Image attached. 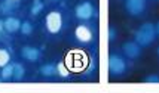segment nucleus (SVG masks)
I'll return each instance as SVG.
<instances>
[{"label": "nucleus", "instance_id": "f257e3e1", "mask_svg": "<svg viewBox=\"0 0 159 93\" xmlns=\"http://www.w3.org/2000/svg\"><path fill=\"white\" fill-rule=\"evenodd\" d=\"M156 39V31H155V25L152 22H144L143 25H140V28L135 31V43H139L141 47H146L149 44H152Z\"/></svg>", "mask_w": 159, "mask_h": 93}, {"label": "nucleus", "instance_id": "f03ea898", "mask_svg": "<svg viewBox=\"0 0 159 93\" xmlns=\"http://www.w3.org/2000/svg\"><path fill=\"white\" fill-rule=\"evenodd\" d=\"M45 25L51 34H57L61 31L62 28V15L60 11H52L46 15L45 18Z\"/></svg>", "mask_w": 159, "mask_h": 93}, {"label": "nucleus", "instance_id": "7ed1b4c3", "mask_svg": "<svg viewBox=\"0 0 159 93\" xmlns=\"http://www.w3.org/2000/svg\"><path fill=\"white\" fill-rule=\"evenodd\" d=\"M109 70H110V74L115 77L124 75L126 71V62H125L124 56H120L118 53H111L109 58Z\"/></svg>", "mask_w": 159, "mask_h": 93}, {"label": "nucleus", "instance_id": "20e7f679", "mask_svg": "<svg viewBox=\"0 0 159 93\" xmlns=\"http://www.w3.org/2000/svg\"><path fill=\"white\" fill-rule=\"evenodd\" d=\"M95 13V7L91 2H82L79 3L75 9V15H76L77 19H82V21H88L94 16Z\"/></svg>", "mask_w": 159, "mask_h": 93}, {"label": "nucleus", "instance_id": "39448f33", "mask_svg": "<svg viewBox=\"0 0 159 93\" xmlns=\"http://www.w3.org/2000/svg\"><path fill=\"white\" fill-rule=\"evenodd\" d=\"M147 0H126L125 2V9L131 16H140L144 12Z\"/></svg>", "mask_w": 159, "mask_h": 93}, {"label": "nucleus", "instance_id": "423d86ee", "mask_svg": "<svg viewBox=\"0 0 159 93\" xmlns=\"http://www.w3.org/2000/svg\"><path fill=\"white\" fill-rule=\"evenodd\" d=\"M75 37H76V40L79 43L86 44V43H91V41H92V31H91V28L88 25L80 24V25H77L76 30H75Z\"/></svg>", "mask_w": 159, "mask_h": 93}, {"label": "nucleus", "instance_id": "0eeeda50", "mask_svg": "<svg viewBox=\"0 0 159 93\" xmlns=\"http://www.w3.org/2000/svg\"><path fill=\"white\" fill-rule=\"evenodd\" d=\"M21 56L28 62H39L42 59V50L33 46H24L21 49Z\"/></svg>", "mask_w": 159, "mask_h": 93}, {"label": "nucleus", "instance_id": "6e6552de", "mask_svg": "<svg viewBox=\"0 0 159 93\" xmlns=\"http://www.w3.org/2000/svg\"><path fill=\"white\" fill-rule=\"evenodd\" d=\"M122 50H124L125 56L128 59H137L141 55V46L139 43H135V41H126V43H124Z\"/></svg>", "mask_w": 159, "mask_h": 93}, {"label": "nucleus", "instance_id": "1a4fd4ad", "mask_svg": "<svg viewBox=\"0 0 159 93\" xmlns=\"http://www.w3.org/2000/svg\"><path fill=\"white\" fill-rule=\"evenodd\" d=\"M3 28L7 33H15L21 28V21L18 18H14V16H7L6 19L3 21Z\"/></svg>", "mask_w": 159, "mask_h": 93}, {"label": "nucleus", "instance_id": "9d476101", "mask_svg": "<svg viewBox=\"0 0 159 93\" xmlns=\"http://www.w3.org/2000/svg\"><path fill=\"white\" fill-rule=\"evenodd\" d=\"M16 6H18L16 2H12V0H3V2L0 3V13H2V15H9V13H12V11H14Z\"/></svg>", "mask_w": 159, "mask_h": 93}, {"label": "nucleus", "instance_id": "9b49d317", "mask_svg": "<svg viewBox=\"0 0 159 93\" xmlns=\"http://www.w3.org/2000/svg\"><path fill=\"white\" fill-rule=\"evenodd\" d=\"M24 75H25V68L18 64V62H15L14 64V74H12V78L15 81H21V80L24 78Z\"/></svg>", "mask_w": 159, "mask_h": 93}, {"label": "nucleus", "instance_id": "f8f14e48", "mask_svg": "<svg viewBox=\"0 0 159 93\" xmlns=\"http://www.w3.org/2000/svg\"><path fill=\"white\" fill-rule=\"evenodd\" d=\"M12 74H14V64H6L5 66H2V73H0V75H2V80H9L12 78Z\"/></svg>", "mask_w": 159, "mask_h": 93}, {"label": "nucleus", "instance_id": "ddd939ff", "mask_svg": "<svg viewBox=\"0 0 159 93\" xmlns=\"http://www.w3.org/2000/svg\"><path fill=\"white\" fill-rule=\"evenodd\" d=\"M57 73V65L54 64H46L40 68V74L43 77H52L54 74Z\"/></svg>", "mask_w": 159, "mask_h": 93}, {"label": "nucleus", "instance_id": "4468645a", "mask_svg": "<svg viewBox=\"0 0 159 93\" xmlns=\"http://www.w3.org/2000/svg\"><path fill=\"white\" fill-rule=\"evenodd\" d=\"M43 9H45V3H43L42 0H34V2H33V6H31L30 13H31V16H37V15H39Z\"/></svg>", "mask_w": 159, "mask_h": 93}, {"label": "nucleus", "instance_id": "2eb2a0df", "mask_svg": "<svg viewBox=\"0 0 159 93\" xmlns=\"http://www.w3.org/2000/svg\"><path fill=\"white\" fill-rule=\"evenodd\" d=\"M57 74H60V77H62V78H67L70 75V68L66 66L62 62H60V64L57 65Z\"/></svg>", "mask_w": 159, "mask_h": 93}, {"label": "nucleus", "instance_id": "dca6fc26", "mask_svg": "<svg viewBox=\"0 0 159 93\" xmlns=\"http://www.w3.org/2000/svg\"><path fill=\"white\" fill-rule=\"evenodd\" d=\"M20 30L24 36H31V33H33V24L30 21H24V22H21Z\"/></svg>", "mask_w": 159, "mask_h": 93}, {"label": "nucleus", "instance_id": "f3484780", "mask_svg": "<svg viewBox=\"0 0 159 93\" xmlns=\"http://www.w3.org/2000/svg\"><path fill=\"white\" fill-rule=\"evenodd\" d=\"M9 61H11V53L6 49H0V68L9 64Z\"/></svg>", "mask_w": 159, "mask_h": 93}, {"label": "nucleus", "instance_id": "a211bd4d", "mask_svg": "<svg viewBox=\"0 0 159 93\" xmlns=\"http://www.w3.org/2000/svg\"><path fill=\"white\" fill-rule=\"evenodd\" d=\"M144 83L146 84H159V75H155V74L147 75L144 78Z\"/></svg>", "mask_w": 159, "mask_h": 93}, {"label": "nucleus", "instance_id": "6ab92c4d", "mask_svg": "<svg viewBox=\"0 0 159 93\" xmlns=\"http://www.w3.org/2000/svg\"><path fill=\"white\" fill-rule=\"evenodd\" d=\"M116 39V28L115 27H110L109 28V41H113Z\"/></svg>", "mask_w": 159, "mask_h": 93}, {"label": "nucleus", "instance_id": "aec40b11", "mask_svg": "<svg viewBox=\"0 0 159 93\" xmlns=\"http://www.w3.org/2000/svg\"><path fill=\"white\" fill-rule=\"evenodd\" d=\"M155 31H156V36H159V22L155 25Z\"/></svg>", "mask_w": 159, "mask_h": 93}, {"label": "nucleus", "instance_id": "412c9836", "mask_svg": "<svg viewBox=\"0 0 159 93\" xmlns=\"http://www.w3.org/2000/svg\"><path fill=\"white\" fill-rule=\"evenodd\" d=\"M3 30H5V28H3V21H0V34H2Z\"/></svg>", "mask_w": 159, "mask_h": 93}, {"label": "nucleus", "instance_id": "4be33fe9", "mask_svg": "<svg viewBox=\"0 0 159 93\" xmlns=\"http://www.w3.org/2000/svg\"><path fill=\"white\" fill-rule=\"evenodd\" d=\"M12 2H16V3H20V2H21V0H12Z\"/></svg>", "mask_w": 159, "mask_h": 93}, {"label": "nucleus", "instance_id": "5701e85b", "mask_svg": "<svg viewBox=\"0 0 159 93\" xmlns=\"http://www.w3.org/2000/svg\"><path fill=\"white\" fill-rule=\"evenodd\" d=\"M52 2H61V0H52Z\"/></svg>", "mask_w": 159, "mask_h": 93}, {"label": "nucleus", "instance_id": "b1692460", "mask_svg": "<svg viewBox=\"0 0 159 93\" xmlns=\"http://www.w3.org/2000/svg\"><path fill=\"white\" fill-rule=\"evenodd\" d=\"M158 55H159V47H158Z\"/></svg>", "mask_w": 159, "mask_h": 93}, {"label": "nucleus", "instance_id": "393cba45", "mask_svg": "<svg viewBox=\"0 0 159 93\" xmlns=\"http://www.w3.org/2000/svg\"><path fill=\"white\" fill-rule=\"evenodd\" d=\"M0 39H2V34H0Z\"/></svg>", "mask_w": 159, "mask_h": 93}, {"label": "nucleus", "instance_id": "a878e982", "mask_svg": "<svg viewBox=\"0 0 159 93\" xmlns=\"http://www.w3.org/2000/svg\"><path fill=\"white\" fill-rule=\"evenodd\" d=\"M155 2H159V0H155Z\"/></svg>", "mask_w": 159, "mask_h": 93}]
</instances>
